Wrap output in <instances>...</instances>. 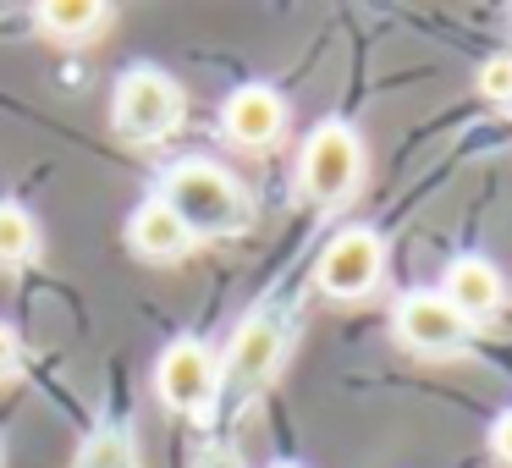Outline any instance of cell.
<instances>
[{"instance_id":"obj_13","label":"cell","mask_w":512,"mask_h":468,"mask_svg":"<svg viewBox=\"0 0 512 468\" xmlns=\"http://www.w3.org/2000/svg\"><path fill=\"white\" fill-rule=\"evenodd\" d=\"M39 254V226L23 204H0V265H28Z\"/></svg>"},{"instance_id":"obj_12","label":"cell","mask_w":512,"mask_h":468,"mask_svg":"<svg viewBox=\"0 0 512 468\" xmlns=\"http://www.w3.org/2000/svg\"><path fill=\"white\" fill-rule=\"evenodd\" d=\"M72 468H138V446H133V435H127L122 424H105V430L83 435Z\"/></svg>"},{"instance_id":"obj_17","label":"cell","mask_w":512,"mask_h":468,"mask_svg":"<svg viewBox=\"0 0 512 468\" xmlns=\"http://www.w3.org/2000/svg\"><path fill=\"white\" fill-rule=\"evenodd\" d=\"M193 468H243V463H237V457L226 452V446H210V452H204V457H199V463H193Z\"/></svg>"},{"instance_id":"obj_1","label":"cell","mask_w":512,"mask_h":468,"mask_svg":"<svg viewBox=\"0 0 512 468\" xmlns=\"http://www.w3.org/2000/svg\"><path fill=\"white\" fill-rule=\"evenodd\" d=\"M160 204L177 210V221L193 237H226L248 226V193L237 188L232 171L210 166V160H177L160 182Z\"/></svg>"},{"instance_id":"obj_14","label":"cell","mask_w":512,"mask_h":468,"mask_svg":"<svg viewBox=\"0 0 512 468\" xmlns=\"http://www.w3.org/2000/svg\"><path fill=\"white\" fill-rule=\"evenodd\" d=\"M474 83H479V94H485L490 105H507L512 111V50H496V56L479 67Z\"/></svg>"},{"instance_id":"obj_5","label":"cell","mask_w":512,"mask_h":468,"mask_svg":"<svg viewBox=\"0 0 512 468\" xmlns=\"http://www.w3.org/2000/svg\"><path fill=\"white\" fill-rule=\"evenodd\" d=\"M386 276V237L375 226H347L331 243L320 248V265H314V281H320L325 298H369Z\"/></svg>"},{"instance_id":"obj_4","label":"cell","mask_w":512,"mask_h":468,"mask_svg":"<svg viewBox=\"0 0 512 468\" xmlns=\"http://www.w3.org/2000/svg\"><path fill=\"white\" fill-rule=\"evenodd\" d=\"M391 331H397V342L408 347L413 358H457V353L474 347V325L441 298V287L408 292V298L397 303V314H391Z\"/></svg>"},{"instance_id":"obj_16","label":"cell","mask_w":512,"mask_h":468,"mask_svg":"<svg viewBox=\"0 0 512 468\" xmlns=\"http://www.w3.org/2000/svg\"><path fill=\"white\" fill-rule=\"evenodd\" d=\"M23 364V342H17V331L6 320H0V375H12V369Z\"/></svg>"},{"instance_id":"obj_11","label":"cell","mask_w":512,"mask_h":468,"mask_svg":"<svg viewBox=\"0 0 512 468\" xmlns=\"http://www.w3.org/2000/svg\"><path fill=\"white\" fill-rule=\"evenodd\" d=\"M34 23L56 45H94L111 28V6H100V0H45L34 12Z\"/></svg>"},{"instance_id":"obj_6","label":"cell","mask_w":512,"mask_h":468,"mask_svg":"<svg viewBox=\"0 0 512 468\" xmlns=\"http://www.w3.org/2000/svg\"><path fill=\"white\" fill-rule=\"evenodd\" d=\"M155 391L171 413H210L215 397H221V358L199 336H182V342H171L160 353Z\"/></svg>"},{"instance_id":"obj_9","label":"cell","mask_w":512,"mask_h":468,"mask_svg":"<svg viewBox=\"0 0 512 468\" xmlns=\"http://www.w3.org/2000/svg\"><path fill=\"white\" fill-rule=\"evenodd\" d=\"M441 298L452 303L468 325H485V320H496L501 303H507V276H501V265L485 254H457L441 276Z\"/></svg>"},{"instance_id":"obj_18","label":"cell","mask_w":512,"mask_h":468,"mask_svg":"<svg viewBox=\"0 0 512 468\" xmlns=\"http://www.w3.org/2000/svg\"><path fill=\"white\" fill-rule=\"evenodd\" d=\"M276 468H298V463H276Z\"/></svg>"},{"instance_id":"obj_2","label":"cell","mask_w":512,"mask_h":468,"mask_svg":"<svg viewBox=\"0 0 512 468\" xmlns=\"http://www.w3.org/2000/svg\"><path fill=\"white\" fill-rule=\"evenodd\" d=\"M358 182H364V144H358V133L347 122H320L309 138H303L298 149V188L309 204H320V210H336V204H347L358 193Z\"/></svg>"},{"instance_id":"obj_8","label":"cell","mask_w":512,"mask_h":468,"mask_svg":"<svg viewBox=\"0 0 512 468\" xmlns=\"http://www.w3.org/2000/svg\"><path fill=\"white\" fill-rule=\"evenodd\" d=\"M287 133V100L270 83H243L221 105V138L237 149H270Z\"/></svg>"},{"instance_id":"obj_10","label":"cell","mask_w":512,"mask_h":468,"mask_svg":"<svg viewBox=\"0 0 512 468\" xmlns=\"http://www.w3.org/2000/svg\"><path fill=\"white\" fill-rule=\"evenodd\" d=\"M193 243H199V237H193L188 226L177 221V210H166L160 199H144L133 210V221H127V248H133L138 259H149V265H177V259L193 254Z\"/></svg>"},{"instance_id":"obj_7","label":"cell","mask_w":512,"mask_h":468,"mask_svg":"<svg viewBox=\"0 0 512 468\" xmlns=\"http://www.w3.org/2000/svg\"><path fill=\"white\" fill-rule=\"evenodd\" d=\"M281 353H287V325H281L276 309H254L226 342V364H221V391H259L270 375L281 369Z\"/></svg>"},{"instance_id":"obj_3","label":"cell","mask_w":512,"mask_h":468,"mask_svg":"<svg viewBox=\"0 0 512 468\" xmlns=\"http://www.w3.org/2000/svg\"><path fill=\"white\" fill-rule=\"evenodd\" d=\"M182 111H188V100L160 67L122 72V83L111 94V122L127 144H166L182 127Z\"/></svg>"},{"instance_id":"obj_15","label":"cell","mask_w":512,"mask_h":468,"mask_svg":"<svg viewBox=\"0 0 512 468\" xmlns=\"http://www.w3.org/2000/svg\"><path fill=\"white\" fill-rule=\"evenodd\" d=\"M490 457H496L501 468H512V408L496 413V424H490Z\"/></svg>"}]
</instances>
